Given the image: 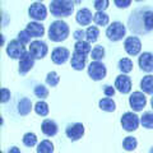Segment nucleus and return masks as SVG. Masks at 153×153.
Returning a JSON list of instances; mask_svg holds the SVG:
<instances>
[{
    "mask_svg": "<svg viewBox=\"0 0 153 153\" xmlns=\"http://www.w3.org/2000/svg\"><path fill=\"white\" fill-rule=\"evenodd\" d=\"M129 28L137 35H144V33L153 31V10L149 9H138L129 17Z\"/></svg>",
    "mask_w": 153,
    "mask_h": 153,
    "instance_id": "1",
    "label": "nucleus"
},
{
    "mask_svg": "<svg viewBox=\"0 0 153 153\" xmlns=\"http://www.w3.org/2000/svg\"><path fill=\"white\" fill-rule=\"evenodd\" d=\"M74 12V3L71 0H52L50 4V13L56 18L70 17Z\"/></svg>",
    "mask_w": 153,
    "mask_h": 153,
    "instance_id": "2",
    "label": "nucleus"
},
{
    "mask_svg": "<svg viewBox=\"0 0 153 153\" xmlns=\"http://www.w3.org/2000/svg\"><path fill=\"white\" fill-rule=\"evenodd\" d=\"M69 36V26L64 21H55L49 27V38L54 42H63Z\"/></svg>",
    "mask_w": 153,
    "mask_h": 153,
    "instance_id": "3",
    "label": "nucleus"
},
{
    "mask_svg": "<svg viewBox=\"0 0 153 153\" xmlns=\"http://www.w3.org/2000/svg\"><path fill=\"white\" fill-rule=\"evenodd\" d=\"M125 35H126V28L121 22H112L106 28V36L112 42H117L123 40Z\"/></svg>",
    "mask_w": 153,
    "mask_h": 153,
    "instance_id": "4",
    "label": "nucleus"
},
{
    "mask_svg": "<svg viewBox=\"0 0 153 153\" xmlns=\"http://www.w3.org/2000/svg\"><path fill=\"white\" fill-rule=\"evenodd\" d=\"M27 52L26 50V46L22 44L21 41L16 38V40H12L8 44L7 46V54L10 59H14V60H19L21 57L25 55Z\"/></svg>",
    "mask_w": 153,
    "mask_h": 153,
    "instance_id": "5",
    "label": "nucleus"
},
{
    "mask_svg": "<svg viewBox=\"0 0 153 153\" xmlns=\"http://www.w3.org/2000/svg\"><path fill=\"white\" fill-rule=\"evenodd\" d=\"M107 74V69L103 63L101 61H92L88 65V75L91 76V79L93 80H102Z\"/></svg>",
    "mask_w": 153,
    "mask_h": 153,
    "instance_id": "6",
    "label": "nucleus"
},
{
    "mask_svg": "<svg viewBox=\"0 0 153 153\" xmlns=\"http://www.w3.org/2000/svg\"><path fill=\"white\" fill-rule=\"evenodd\" d=\"M139 124H140L139 116L133 112H125L121 116V126L126 131H135L139 128Z\"/></svg>",
    "mask_w": 153,
    "mask_h": 153,
    "instance_id": "7",
    "label": "nucleus"
},
{
    "mask_svg": "<svg viewBox=\"0 0 153 153\" xmlns=\"http://www.w3.org/2000/svg\"><path fill=\"white\" fill-rule=\"evenodd\" d=\"M129 105H130L131 110H134L135 112L142 111L143 108L146 107L147 105V97L144 92H140V91H135L130 94L129 97Z\"/></svg>",
    "mask_w": 153,
    "mask_h": 153,
    "instance_id": "8",
    "label": "nucleus"
},
{
    "mask_svg": "<svg viewBox=\"0 0 153 153\" xmlns=\"http://www.w3.org/2000/svg\"><path fill=\"white\" fill-rule=\"evenodd\" d=\"M124 49H125L128 55L137 56L139 55V52L142 50V42L137 36H129L124 41Z\"/></svg>",
    "mask_w": 153,
    "mask_h": 153,
    "instance_id": "9",
    "label": "nucleus"
},
{
    "mask_svg": "<svg viewBox=\"0 0 153 153\" xmlns=\"http://www.w3.org/2000/svg\"><path fill=\"white\" fill-rule=\"evenodd\" d=\"M47 51H49V47H47L46 42L41 41V40L32 41L30 44V54L35 57L36 60L44 59L47 55Z\"/></svg>",
    "mask_w": 153,
    "mask_h": 153,
    "instance_id": "10",
    "label": "nucleus"
},
{
    "mask_svg": "<svg viewBox=\"0 0 153 153\" xmlns=\"http://www.w3.org/2000/svg\"><path fill=\"white\" fill-rule=\"evenodd\" d=\"M28 14H30V17L32 19H35L36 22H41V21H45L47 17V9L41 1H37V3H33L30 5Z\"/></svg>",
    "mask_w": 153,
    "mask_h": 153,
    "instance_id": "11",
    "label": "nucleus"
},
{
    "mask_svg": "<svg viewBox=\"0 0 153 153\" xmlns=\"http://www.w3.org/2000/svg\"><path fill=\"white\" fill-rule=\"evenodd\" d=\"M65 134L71 142H76L84 135V126L82 123H74L65 129Z\"/></svg>",
    "mask_w": 153,
    "mask_h": 153,
    "instance_id": "12",
    "label": "nucleus"
},
{
    "mask_svg": "<svg viewBox=\"0 0 153 153\" xmlns=\"http://www.w3.org/2000/svg\"><path fill=\"white\" fill-rule=\"evenodd\" d=\"M70 56V51L66 49V47H55L51 52V60L52 63L56 65H63L64 63H66Z\"/></svg>",
    "mask_w": 153,
    "mask_h": 153,
    "instance_id": "13",
    "label": "nucleus"
},
{
    "mask_svg": "<svg viewBox=\"0 0 153 153\" xmlns=\"http://www.w3.org/2000/svg\"><path fill=\"white\" fill-rule=\"evenodd\" d=\"M115 88L123 94H128L131 91V79L126 74H120L115 79Z\"/></svg>",
    "mask_w": 153,
    "mask_h": 153,
    "instance_id": "14",
    "label": "nucleus"
},
{
    "mask_svg": "<svg viewBox=\"0 0 153 153\" xmlns=\"http://www.w3.org/2000/svg\"><path fill=\"white\" fill-rule=\"evenodd\" d=\"M35 60L36 59L30 54V51H27L26 54L19 59V65H18L19 74H22V75L27 74L28 71L33 68V65H35Z\"/></svg>",
    "mask_w": 153,
    "mask_h": 153,
    "instance_id": "15",
    "label": "nucleus"
},
{
    "mask_svg": "<svg viewBox=\"0 0 153 153\" xmlns=\"http://www.w3.org/2000/svg\"><path fill=\"white\" fill-rule=\"evenodd\" d=\"M140 70L146 73H152L153 71V54L152 52H142V55L138 59Z\"/></svg>",
    "mask_w": 153,
    "mask_h": 153,
    "instance_id": "16",
    "label": "nucleus"
},
{
    "mask_svg": "<svg viewBox=\"0 0 153 153\" xmlns=\"http://www.w3.org/2000/svg\"><path fill=\"white\" fill-rule=\"evenodd\" d=\"M57 130H59L57 124L54 120H51V119H45L41 124V131L46 137H55L57 134Z\"/></svg>",
    "mask_w": 153,
    "mask_h": 153,
    "instance_id": "17",
    "label": "nucleus"
},
{
    "mask_svg": "<svg viewBox=\"0 0 153 153\" xmlns=\"http://www.w3.org/2000/svg\"><path fill=\"white\" fill-rule=\"evenodd\" d=\"M75 19L80 26H89L91 22L93 21V14L91 13L89 9L83 8V9H80V10H78V13H76V16H75Z\"/></svg>",
    "mask_w": 153,
    "mask_h": 153,
    "instance_id": "18",
    "label": "nucleus"
},
{
    "mask_svg": "<svg viewBox=\"0 0 153 153\" xmlns=\"http://www.w3.org/2000/svg\"><path fill=\"white\" fill-rule=\"evenodd\" d=\"M85 64H87V56L79 55L76 52H73L70 57V65L74 70H83L85 68Z\"/></svg>",
    "mask_w": 153,
    "mask_h": 153,
    "instance_id": "19",
    "label": "nucleus"
},
{
    "mask_svg": "<svg viewBox=\"0 0 153 153\" xmlns=\"http://www.w3.org/2000/svg\"><path fill=\"white\" fill-rule=\"evenodd\" d=\"M26 30L30 32V35L32 37H42L45 35V27L41 25L40 22H30L26 27Z\"/></svg>",
    "mask_w": 153,
    "mask_h": 153,
    "instance_id": "20",
    "label": "nucleus"
},
{
    "mask_svg": "<svg viewBox=\"0 0 153 153\" xmlns=\"http://www.w3.org/2000/svg\"><path fill=\"white\" fill-rule=\"evenodd\" d=\"M31 111H32L31 100L27 98V97H23V98L19 100V102H18V112H19V115H22V116H27Z\"/></svg>",
    "mask_w": 153,
    "mask_h": 153,
    "instance_id": "21",
    "label": "nucleus"
},
{
    "mask_svg": "<svg viewBox=\"0 0 153 153\" xmlns=\"http://www.w3.org/2000/svg\"><path fill=\"white\" fill-rule=\"evenodd\" d=\"M92 51L91 50V44L88 41H76L74 45V52L83 56H88V54Z\"/></svg>",
    "mask_w": 153,
    "mask_h": 153,
    "instance_id": "22",
    "label": "nucleus"
},
{
    "mask_svg": "<svg viewBox=\"0 0 153 153\" xmlns=\"http://www.w3.org/2000/svg\"><path fill=\"white\" fill-rule=\"evenodd\" d=\"M140 88L146 94H153V75L148 74L143 76L140 82Z\"/></svg>",
    "mask_w": 153,
    "mask_h": 153,
    "instance_id": "23",
    "label": "nucleus"
},
{
    "mask_svg": "<svg viewBox=\"0 0 153 153\" xmlns=\"http://www.w3.org/2000/svg\"><path fill=\"white\" fill-rule=\"evenodd\" d=\"M100 108L102 111H106V112H114L116 110V103L114 102V100L111 97H105L100 101Z\"/></svg>",
    "mask_w": 153,
    "mask_h": 153,
    "instance_id": "24",
    "label": "nucleus"
},
{
    "mask_svg": "<svg viewBox=\"0 0 153 153\" xmlns=\"http://www.w3.org/2000/svg\"><path fill=\"white\" fill-rule=\"evenodd\" d=\"M98 36H100V30L98 27L96 26H89L87 30H85V38L89 44H93L98 40Z\"/></svg>",
    "mask_w": 153,
    "mask_h": 153,
    "instance_id": "25",
    "label": "nucleus"
},
{
    "mask_svg": "<svg viewBox=\"0 0 153 153\" xmlns=\"http://www.w3.org/2000/svg\"><path fill=\"white\" fill-rule=\"evenodd\" d=\"M93 22L96 23L97 26H107L108 22H110V18L108 16L105 12H97L96 14H93Z\"/></svg>",
    "mask_w": 153,
    "mask_h": 153,
    "instance_id": "26",
    "label": "nucleus"
},
{
    "mask_svg": "<svg viewBox=\"0 0 153 153\" xmlns=\"http://www.w3.org/2000/svg\"><path fill=\"white\" fill-rule=\"evenodd\" d=\"M37 153H54V144L50 140H42L37 146Z\"/></svg>",
    "mask_w": 153,
    "mask_h": 153,
    "instance_id": "27",
    "label": "nucleus"
},
{
    "mask_svg": "<svg viewBox=\"0 0 153 153\" xmlns=\"http://www.w3.org/2000/svg\"><path fill=\"white\" fill-rule=\"evenodd\" d=\"M119 69H120V71L124 74L130 73L133 70V61L130 59H128V57H123V59H120V61H119Z\"/></svg>",
    "mask_w": 153,
    "mask_h": 153,
    "instance_id": "28",
    "label": "nucleus"
},
{
    "mask_svg": "<svg viewBox=\"0 0 153 153\" xmlns=\"http://www.w3.org/2000/svg\"><path fill=\"white\" fill-rule=\"evenodd\" d=\"M22 142H23V144H25L26 147L28 148H32V147H35L37 144V135L35 133H26L25 135H23L22 138Z\"/></svg>",
    "mask_w": 153,
    "mask_h": 153,
    "instance_id": "29",
    "label": "nucleus"
},
{
    "mask_svg": "<svg viewBox=\"0 0 153 153\" xmlns=\"http://www.w3.org/2000/svg\"><path fill=\"white\" fill-rule=\"evenodd\" d=\"M137 146H138L137 138H134V137H126V138H124V140H123V148L126 152L134 151L137 148Z\"/></svg>",
    "mask_w": 153,
    "mask_h": 153,
    "instance_id": "30",
    "label": "nucleus"
},
{
    "mask_svg": "<svg viewBox=\"0 0 153 153\" xmlns=\"http://www.w3.org/2000/svg\"><path fill=\"white\" fill-rule=\"evenodd\" d=\"M140 124L146 129H153V112H144L140 117Z\"/></svg>",
    "mask_w": 153,
    "mask_h": 153,
    "instance_id": "31",
    "label": "nucleus"
},
{
    "mask_svg": "<svg viewBox=\"0 0 153 153\" xmlns=\"http://www.w3.org/2000/svg\"><path fill=\"white\" fill-rule=\"evenodd\" d=\"M91 57L93 59V61H101L105 57V49L101 45L94 46L92 51H91Z\"/></svg>",
    "mask_w": 153,
    "mask_h": 153,
    "instance_id": "32",
    "label": "nucleus"
},
{
    "mask_svg": "<svg viewBox=\"0 0 153 153\" xmlns=\"http://www.w3.org/2000/svg\"><path fill=\"white\" fill-rule=\"evenodd\" d=\"M35 111L37 115L40 116H47L49 115V105H47L45 101H38L36 105H35Z\"/></svg>",
    "mask_w": 153,
    "mask_h": 153,
    "instance_id": "33",
    "label": "nucleus"
},
{
    "mask_svg": "<svg viewBox=\"0 0 153 153\" xmlns=\"http://www.w3.org/2000/svg\"><path fill=\"white\" fill-rule=\"evenodd\" d=\"M33 93H35L36 97L41 98V100H45L49 97V89H47V87H45L44 84H37L35 89H33Z\"/></svg>",
    "mask_w": 153,
    "mask_h": 153,
    "instance_id": "34",
    "label": "nucleus"
},
{
    "mask_svg": "<svg viewBox=\"0 0 153 153\" xmlns=\"http://www.w3.org/2000/svg\"><path fill=\"white\" fill-rule=\"evenodd\" d=\"M59 82H60V76L57 75L56 71H50L46 75V84L50 85V87H56Z\"/></svg>",
    "mask_w": 153,
    "mask_h": 153,
    "instance_id": "35",
    "label": "nucleus"
},
{
    "mask_svg": "<svg viewBox=\"0 0 153 153\" xmlns=\"http://www.w3.org/2000/svg\"><path fill=\"white\" fill-rule=\"evenodd\" d=\"M31 38H32V36L30 35V32H28L27 30H22L21 32L18 33V40L21 41L23 45H27V44H30Z\"/></svg>",
    "mask_w": 153,
    "mask_h": 153,
    "instance_id": "36",
    "label": "nucleus"
},
{
    "mask_svg": "<svg viewBox=\"0 0 153 153\" xmlns=\"http://www.w3.org/2000/svg\"><path fill=\"white\" fill-rule=\"evenodd\" d=\"M110 5L108 0H96L94 1V8L97 12H105Z\"/></svg>",
    "mask_w": 153,
    "mask_h": 153,
    "instance_id": "37",
    "label": "nucleus"
},
{
    "mask_svg": "<svg viewBox=\"0 0 153 153\" xmlns=\"http://www.w3.org/2000/svg\"><path fill=\"white\" fill-rule=\"evenodd\" d=\"M115 5L120 9H125L131 4V0H114Z\"/></svg>",
    "mask_w": 153,
    "mask_h": 153,
    "instance_id": "38",
    "label": "nucleus"
},
{
    "mask_svg": "<svg viewBox=\"0 0 153 153\" xmlns=\"http://www.w3.org/2000/svg\"><path fill=\"white\" fill-rule=\"evenodd\" d=\"M10 100V91L8 88H1V102L5 103Z\"/></svg>",
    "mask_w": 153,
    "mask_h": 153,
    "instance_id": "39",
    "label": "nucleus"
},
{
    "mask_svg": "<svg viewBox=\"0 0 153 153\" xmlns=\"http://www.w3.org/2000/svg\"><path fill=\"white\" fill-rule=\"evenodd\" d=\"M73 37L75 38L76 41H84V38H85V31H83V30H76L73 33Z\"/></svg>",
    "mask_w": 153,
    "mask_h": 153,
    "instance_id": "40",
    "label": "nucleus"
},
{
    "mask_svg": "<svg viewBox=\"0 0 153 153\" xmlns=\"http://www.w3.org/2000/svg\"><path fill=\"white\" fill-rule=\"evenodd\" d=\"M103 93L106 97H112V96L115 94V88L111 87V85H103Z\"/></svg>",
    "mask_w": 153,
    "mask_h": 153,
    "instance_id": "41",
    "label": "nucleus"
},
{
    "mask_svg": "<svg viewBox=\"0 0 153 153\" xmlns=\"http://www.w3.org/2000/svg\"><path fill=\"white\" fill-rule=\"evenodd\" d=\"M8 153H21V151H19L18 147H12V148H9Z\"/></svg>",
    "mask_w": 153,
    "mask_h": 153,
    "instance_id": "42",
    "label": "nucleus"
},
{
    "mask_svg": "<svg viewBox=\"0 0 153 153\" xmlns=\"http://www.w3.org/2000/svg\"><path fill=\"white\" fill-rule=\"evenodd\" d=\"M151 107H152V110H153V97H152V100H151Z\"/></svg>",
    "mask_w": 153,
    "mask_h": 153,
    "instance_id": "43",
    "label": "nucleus"
},
{
    "mask_svg": "<svg viewBox=\"0 0 153 153\" xmlns=\"http://www.w3.org/2000/svg\"><path fill=\"white\" fill-rule=\"evenodd\" d=\"M71 1H75V3H79L80 0H71Z\"/></svg>",
    "mask_w": 153,
    "mask_h": 153,
    "instance_id": "44",
    "label": "nucleus"
},
{
    "mask_svg": "<svg viewBox=\"0 0 153 153\" xmlns=\"http://www.w3.org/2000/svg\"><path fill=\"white\" fill-rule=\"evenodd\" d=\"M134 1H138V3H139V1H144V0H134Z\"/></svg>",
    "mask_w": 153,
    "mask_h": 153,
    "instance_id": "45",
    "label": "nucleus"
},
{
    "mask_svg": "<svg viewBox=\"0 0 153 153\" xmlns=\"http://www.w3.org/2000/svg\"><path fill=\"white\" fill-rule=\"evenodd\" d=\"M151 153H153V147H152V148H151Z\"/></svg>",
    "mask_w": 153,
    "mask_h": 153,
    "instance_id": "46",
    "label": "nucleus"
},
{
    "mask_svg": "<svg viewBox=\"0 0 153 153\" xmlns=\"http://www.w3.org/2000/svg\"><path fill=\"white\" fill-rule=\"evenodd\" d=\"M38 1H44V0H38Z\"/></svg>",
    "mask_w": 153,
    "mask_h": 153,
    "instance_id": "47",
    "label": "nucleus"
}]
</instances>
